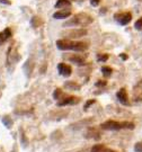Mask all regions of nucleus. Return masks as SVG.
<instances>
[{
	"instance_id": "obj_6",
	"label": "nucleus",
	"mask_w": 142,
	"mask_h": 152,
	"mask_svg": "<svg viewBox=\"0 0 142 152\" xmlns=\"http://www.w3.org/2000/svg\"><path fill=\"white\" fill-rule=\"evenodd\" d=\"M80 101V98L75 97V96H63L60 100H58L59 106H65V105H76Z\"/></svg>"
},
{
	"instance_id": "obj_3",
	"label": "nucleus",
	"mask_w": 142,
	"mask_h": 152,
	"mask_svg": "<svg viewBox=\"0 0 142 152\" xmlns=\"http://www.w3.org/2000/svg\"><path fill=\"white\" fill-rule=\"evenodd\" d=\"M101 128L107 130V131H118L124 128L123 122H116V121H106L101 124Z\"/></svg>"
},
{
	"instance_id": "obj_26",
	"label": "nucleus",
	"mask_w": 142,
	"mask_h": 152,
	"mask_svg": "<svg viewBox=\"0 0 142 152\" xmlns=\"http://www.w3.org/2000/svg\"><path fill=\"white\" fill-rule=\"evenodd\" d=\"M90 3H91V6L97 7V6L101 3V0H90Z\"/></svg>"
},
{
	"instance_id": "obj_22",
	"label": "nucleus",
	"mask_w": 142,
	"mask_h": 152,
	"mask_svg": "<svg viewBox=\"0 0 142 152\" xmlns=\"http://www.w3.org/2000/svg\"><path fill=\"white\" fill-rule=\"evenodd\" d=\"M134 151L142 152V142H138V143L134 144Z\"/></svg>"
},
{
	"instance_id": "obj_17",
	"label": "nucleus",
	"mask_w": 142,
	"mask_h": 152,
	"mask_svg": "<svg viewBox=\"0 0 142 152\" xmlns=\"http://www.w3.org/2000/svg\"><path fill=\"white\" fill-rule=\"evenodd\" d=\"M63 96H65V94H63V91L60 88L55 89L54 92H53V97H54V99H56V100H60Z\"/></svg>"
},
{
	"instance_id": "obj_7",
	"label": "nucleus",
	"mask_w": 142,
	"mask_h": 152,
	"mask_svg": "<svg viewBox=\"0 0 142 152\" xmlns=\"http://www.w3.org/2000/svg\"><path fill=\"white\" fill-rule=\"evenodd\" d=\"M116 97L118 101L122 104V105H125V106H129L130 100H129V95H128V91L125 88H121L116 92Z\"/></svg>"
},
{
	"instance_id": "obj_27",
	"label": "nucleus",
	"mask_w": 142,
	"mask_h": 152,
	"mask_svg": "<svg viewBox=\"0 0 142 152\" xmlns=\"http://www.w3.org/2000/svg\"><path fill=\"white\" fill-rule=\"evenodd\" d=\"M120 58H121L123 61H125V60H128L129 56H128V54H125V53H121V54H120Z\"/></svg>"
},
{
	"instance_id": "obj_18",
	"label": "nucleus",
	"mask_w": 142,
	"mask_h": 152,
	"mask_svg": "<svg viewBox=\"0 0 142 152\" xmlns=\"http://www.w3.org/2000/svg\"><path fill=\"white\" fill-rule=\"evenodd\" d=\"M102 72H103V76L104 77H111L112 73H113V69L111 66H103L102 68Z\"/></svg>"
},
{
	"instance_id": "obj_24",
	"label": "nucleus",
	"mask_w": 142,
	"mask_h": 152,
	"mask_svg": "<svg viewBox=\"0 0 142 152\" xmlns=\"http://www.w3.org/2000/svg\"><path fill=\"white\" fill-rule=\"evenodd\" d=\"M95 102H96V100H95V99H90V100H88L87 102H86V104H85V106H84V109H85V111H87V109L89 108V106H91V105H92V104H95Z\"/></svg>"
},
{
	"instance_id": "obj_16",
	"label": "nucleus",
	"mask_w": 142,
	"mask_h": 152,
	"mask_svg": "<svg viewBox=\"0 0 142 152\" xmlns=\"http://www.w3.org/2000/svg\"><path fill=\"white\" fill-rule=\"evenodd\" d=\"M65 87L67 89H70V90H79L80 89V86L76 83L75 81H67L65 83Z\"/></svg>"
},
{
	"instance_id": "obj_19",
	"label": "nucleus",
	"mask_w": 142,
	"mask_h": 152,
	"mask_svg": "<svg viewBox=\"0 0 142 152\" xmlns=\"http://www.w3.org/2000/svg\"><path fill=\"white\" fill-rule=\"evenodd\" d=\"M31 24H32L33 27H35V28H36V27H39V25H42V19H41V17H37V16L33 17Z\"/></svg>"
},
{
	"instance_id": "obj_14",
	"label": "nucleus",
	"mask_w": 142,
	"mask_h": 152,
	"mask_svg": "<svg viewBox=\"0 0 142 152\" xmlns=\"http://www.w3.org/2000/svg\"><path fill=\"white\" fill-rule=\"evenodd\" d=\"M90 152H115L112 149H108L107 147H105L104 144H96L91 148Z\"/></svg>"
},
{
	"instance_id": "obj_10",
	"label": "nucleus",
	"mask_w": 142,
	"mask_h": 152,
	"mask_svg": "<svg viewBox=\"0 0 142 152\" xmlns=\"http://www.w3.org/2000/svg\"><path fill=\"white\" fill-rule=\"evenodd\" d=\"M12 36H13V32H12V29H10L9 27H7V28L3 29L2 32H0V45L3 44L7 39H9Z\"/></svg>"
},
{
	"instance_id": "obj_4",
	"label": "nucleus",
	"mask_w": 142,
	"mask_h": 152,
	"mask_svg": "<svg viewBox=\"0 0 142 152\" xmlns=\"http://www.w3.org/2000/svg\"><path fill=\"white\" fill-rule=\"evenodd\" d=\"M62 35H65L68 39L70 38H80L84 37L85 35H87V31L84 28H75V29H70L67 31L65 33H62Z\"/></svg>"
},
{
	"instance_id": "obj_1",
	"label": "nucleus",
	"mask_w": 142,
	"mask_h": 152,
	"mask_svg": "<svg viewBox=\"0 0 142 152\" xmlns=\"http://www.w3.org/2000/svg\"><path fill=\"white\" fill-rule=\"evenodd\" d=\"M56 48L59 50L67 51V50H72L77 51V52H84L88 49V44L85 42H73L71 39H59L56 41Z\"/></svg>"
},
{
	"instance_id": "obj_15",
	"label": "nucleus",
	"mask_w": 142,
	"mask_h": 152,
	"mask_svg": "<svg viewBox=\"0 0 142 152\" xmlns=\"http://www.w3.org/2000/svg\"><path fill=\"white\" fill-rule=\"evenodd\" d=\"M70 8L71 7V2L70 0H58L55 3V8Z\"/></svg>"
},
{
	"instance_id": "obj_28",
	"label": "nucleus",
	"mask_w": 142,
	"mask_h": 152,
	"mask_svg": "<svg viewBox=\"0 0 142 152\" xmlns=\"http://www.w3.org/2000/svg\"><path fill=\"white\" fill-rule=\"evenodd\" d=\"M1 3H5V5H12V1L10 0H0Z\"/></svg>"
},
{
	"instance_id": "obj_5",
	"label": "nucleus",
	"mask_w": 142,
	"mask_h": 152,
	"mask_svg": "<svg viewBox=\"0 0 142 152\" xmlns=\"http://www.w3.org/2000/svg\"><path fill=\"white\" fill-rule=\"evenodd\" d=\"M115 20L118 22V24L121 25H128L130 22L132 20V14L126 12V13H117L114 15Z\"/></svg>"
},
{
	"instance_id": "obj_20",
	"label": "nucleus",
	"mask_w": 142,
	"mask_h": 152,
	"mask_svg": "<svg viewBox=\"0 0 142 152\" xmlns=\"http://www.w3.org/2000/svg\"><path fill=\"white\" fill-rule=\"evenodd\" d=\"M108 54H98L97 55V60L99 61V62H105V61H107L108 60Z\"/></svg>"
},
{
	"instance_id": "obj_2",
	"label": "nucleus",
	"mask_w": 142,
	"mask_h": 152,
	"mask_svg": "<svg viewBox=\"0 0 142 152\" xmlns=\"http://www.w3.org/2000/svg\"><path fill=\"white\" fill-rule=\"evenodd\" d=\"M94 22V18L90 15L86 13H79L73 16V18H71L69 22H67L65 24V27L67 26H88Z\"/></svg>"
},
{
	"instance_id": "obj_11",
	"label": "nucleus",
	"mask_w": 142,
	"mask_h": 152,
	"mask_svg": "<svg viewBox=\"0 0 142 152\" xmlns=\"http://www.w3.org/2000/svg\"><path fill=\"white\" fill-rule=\"evenodd\" d=\"M70 15H71V10L70 9H63V10H59V12L54 13L53 14V17L55 19H65V18H68Z\"/></svg>"
},
{
	"instance_id": "obj_8",
	"label": "nucleus",
	"mask_w": 142,
	"mask_h": 152,
	"mask_svg": "<svg viewBox=\"0 0 142 152\" xmlns=\"http://www.w3.org/2000/svg\"><path fill=\"white\" fill-rule=\"evenodd\" d=\"M58 70L60 72V75L63 77H69L71 76V72H72V69L70 65L65 63H59L58 64Z\"/></svg>"
},
{
	"instance_id": "obj_21",
	"label": "nucleus",
	"mask_w": 142,
	"mask_h": 152,
	"mask_svg": "<svg viewBox=\"0 0 142 152\" xmlns=\"http://www.w3.org/2000/svg\"><path fill=\"white\" fill-rule=\"evenodd\" d=\"M2 122L6 124V126L7 127H10L12 126V124H13V122H12V119L8 117V116H6V117H3V119H2Z\"/></svg>"
},
{
	"instance_id": "obj_23",
	"label": "nucleus",
	"mask_w": 142,
	"mask_h": 152,
	"mask_svg": "<svg viewBox=\"0 0 142 152\" xmlns=\"http://www.w3.org/2000/svg\"><path fill=\"white\" fill-rule=\"evenodd\" d=\"M134 27H135L137 29H142V17H140V18H139V19L135 22Z\"/></svg>"
},
{
	"instance_id": "obj_13",
	"label": "nucleus",
	"mask_w": 142,
	"mask_h": 152,
	"mask_svg": "<svg viewBox=\"0 0 142 152\" xmlns=\"http://www.w3.org/2000/svg\"><path fill=\"white\" fill-rule=\"evenodd\" d=\"M133 98H134V101H137V102L142 100V87L140 85H138L133 88Z\"/></svg>"
},
{
	"instance_id": "obj_25",
	"label": "nucleus",
	"mask_w": 142,
	"mask_h": 152,
	"mask_svg": "<svg viewBox=\"0 0 142 152\" xmlns=\"http://www.w3.org/2000/svg\"><path fill=\"white\" fill-rule=\"evenodd\" d=\"M106 85H107V81H105V80H98L96 82V86L97 87H105Z\"/></svg>"
},
{
	"instance_id": "obj_12",
	"label": "nucleus",
	"mask_w": 142,
	"mask_h": 152,
	"mask_svg": "<svg viewBox=\"0 0 142 152\" xmlns=\"http://www.w3.org/2000/svg\"><path fill=\"white\" fill-rule=\"evenodd\" d=\"M69 61L72 62V63L77 64V65H85V64H86L85 58L81 56V55H78V54H75V55L70 56V58H69Z\"/></svg>"
},
{
	"instance_id": "obj_9",
	"label": "nucleus",
	"mask_w": 142,
	"mask_h": 152,
	"mask_svg": "<svg viewBox=\"0 0 142 152\" xmlns=\"http://www.w3.org/2000/svg\"><path fill=\"white\" fill-rule=\"evenodd\" d=\"M85 136H86L87 139L99 140L101 139V133H99V131H98L97 128H95V127H89V128L87 130Z\"/></svg>"
}]
</instances>
